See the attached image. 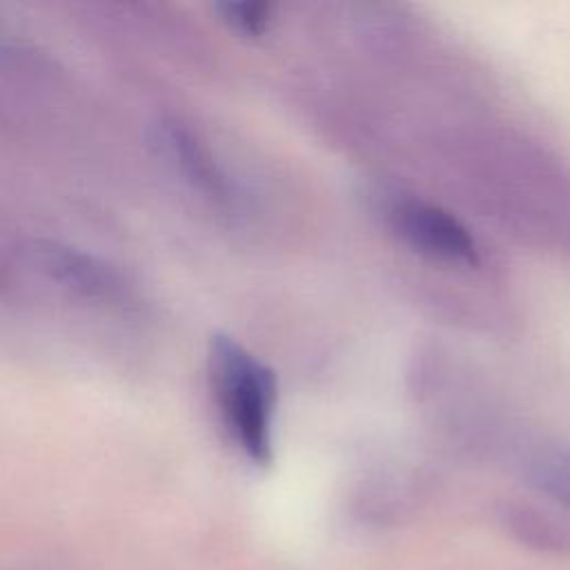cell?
I'll return each mask as SVG.
<instances>
[{"instance_id":"6","label":"cell","mask_w":570,"mask_h":570,"mask_svg":"<svg viewBox=\"0 0 570 570\" xmlns=\"http://www.w3.org/2000/svg\"><path fill=\"white\" fill-rule=\"evenodd\" d=\"M220 18L240 36H261L269 22V4L252 0H225L216 4Z\"/></svg>"},{"instance_id":"1","label":"cell","mask_w":570,"mask_h":570,"mask_svg":"<svg viewBox=\"0 0 570 570\" xmlns=\"http://www.w3.org/2000/svg\"><path fill=\"white\" fill-rule=\"evenodd\" d=\"M209 376L225 423L254 463L272 461L276 376L227 334L212 336Z\"/></svg>"},{"instance_id":"3","label":"cell","mask_w":570,"mask_h":570,"mask_svg":"<svg viewBox=\"0 0 570 570\" xmlns=\"http://www.w3.org/2000/svg\"><path fill=\"white\" fill-rule=\"evenodd\" d=\"M31 252L36 256V263L49 278L71 287L87 298L109 301L122 292V281L116 269L94 258L91 254L51 240L38 243Z\"/></svg>"},{"instance_id":"2","label":"cell","mask_w":570,"mask_h":570,"mask_svg":"<svg viewBox=\"0 0 570 570\" xmlns=\"http://www.w3.org/2000/svg\"><path fill=\"white\" fill-rule=\"evenodd\" d=\"M390 218L399 236L414 249L454 263H479L474 238L465 225L445 209L416 198H405L392 207Z\"/></svg>"},{"instance_id":"5","label":"cell","mask_w":570,"mask_h":570,"mask_svg":"<svg viewBox=\"0 0 570 570\" xmlns=\"http://www.w3.org/2000/svg\"><path fill=\"white\" fill-rule=\"evenodd\" d=\"M534 483L570 508V452H548L532 465Z\"/></svg>"},{"instance_id":"4","label":"cell","mask_w":570,"mask_h":570,"mask_svg":"<svg viewBox=\"0 0 570 570\" xmlns=\"http://www.w3.org/2000/svg\"><path fill=\"white\" fill-rule=\"evenodd\" d=\"M151 142L167 163H171L187 180L203 189H216L214 163L207 158L200 142L176 120H158Z\"/></svg>"}]
</instances>
